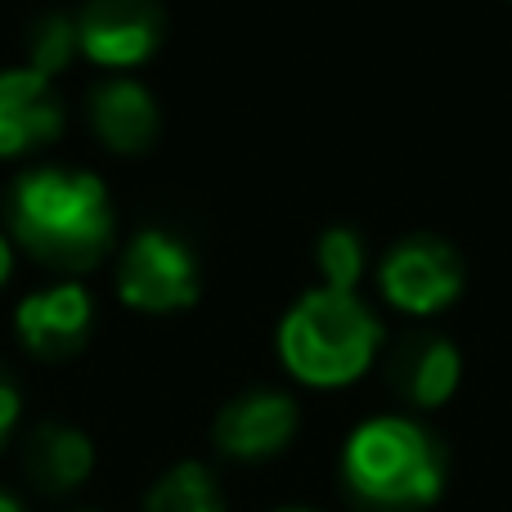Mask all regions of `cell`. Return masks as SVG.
<instances>
[{"mask_svg":"<svg viewBox=\"0 0 512 512\" xmlns=\"http://www.w3.org/2000/svg\"><path fill=\"white\" fill-rule=\"evenodd\" d=\"M113 225V198L95 171L32 167L9 185V234L54 270H90Z\"/></svg>","mask_w":512,"mask_h":512,"instance_id":"1","label":"cell"},{"mask_svg":"<svg viewBox=\"0 0 512 512\" xmlns=\"http://www.w3.org/2000/svg\"><path fill=\"white\" fill-rule=\"evenodd\" d=\"M382 346V324L355 292L315 288L283 315L279 360L301 387H351Z\"/></svg>","mask_w":512,"mask_h":512,"instance_id":"2","label":"cell"},{"mask_svg":"<svg viewBox=\"0 0 512 512\" xmlns=\"http://www.w3.org/2000/svg\"><path fill=\"white\" fill-rule=\"evenodd\" d=\"M342 477L373 508H427L441 499L445 468L436 441L418 423L396 414L369 418L342 450Z\"/></svg>","mask_w":512,"mask_h":512,"instance_id":"3","label":"cell"},{"mask_svg":"<svg viewBox=\"0 0 512 512\" xmlns=\"http://www.w3.org/2000/svg\"><path fill=\"white\" fill-rule=\"evenodd\" d=\"M117 292L126 306L149 310V315H171L189 310L198 301V261L176 234L144 230L126 243L117 261Z\"/></svg>","mask_w":512,"mask_h":512,"instance_id":"4","label":"cell"},{"mask_svg":"<svg viewBox=\"0 0 512 512\" xmlns=\"http://www.w3.org/2000/svg\"><path fill=\"white\" fill-rule=\"evenodd\" d=\"M382 297L405 315H436L463 292V261L441 239H405L378 270Z\"/></svg>","mask_w":512,"mask_h":512,"instance_id":"5","label":"cell"},{"mask_svg":"<svg viewBox=\"0 0 512 512\" xmlns=\"http://www.w3.org/2000/svg\"><path fill=\"white\" fill-rule=\"evenodd\" d=\"M162 41L158 0H86L77 14V45L99 68H140Z\"/></svg>","mask_w":512,"mask_h":512,"instance_id":"6","label":"cell"},{"mask_svg":"<svg viewBox=\"0 0 512 512\" xmlns=\"http://www.w3.org/2000/svg\"><path fill=\"white\" fill-rule=\"evenodd\" d=\"M90 324H95V306H90V292L81 283H54V288L32 292L18 301L14 315L23 346L45 360L77 355L90 337Z\"/></svg>","mask_w":512,"mask_h":512,"instance_id":"7","label":"cell"},{"mask_svg":"<svg viewBox=\"0 0 512 512\" xmlns=\"http://www.w3.org/2000/svg\"><path fill=\"white\" fill-rule=\"evenodd\" d=\"M63 104L54 95V81L36 68L0 72V158L36 149V144L59 140Z\"/></svg>","mask_w":512,"mask_h":512,"instance_id":"8","label":"cell"},{"mask_svg":"<svg viewBox=\"0 0 512 512\" xmlns=\"http://www.w3.org/2000/svg\"><path fill=\"white\" fill-rule=\"evenodd\" d=\"M212 436L230 459H270L297 436V400L283 391H248L221 409Z\"/></svg>","mask_w":512,"mask_h":512,"instance_id":"9","label":"cell"},{"mask_svg":"<svg viewBox=\"0 0 512 512\" xmlns=\"http://www.w3.org/2000/svg\"><path fill=\"white\" fill-rule=\"evenodd\" d=\"M90 122H95V135L108 144L113 153H144L158 140V104H153L149 86L131 77H117L108 86L95 90L90 99Z\"/></svg>","mask_w":512,"mask_h":512,"instance_id":"10","label":"cell"},{"mask_svg":"<svg viewBox=\"0 0 512 512\" xmlns=\"http://www.w3.org/2000/svg\"><path fill=\"white\" fill-rule=\"evenodd\" d=\"M95 468V445H90L86 432L63 423H45L32 432L27 441V477L36 481L50 495H68Z\"/></svg>","mask_w":512,"mask_h":512,"instance_id":"11","label":"cell"},{"mask_svg":"<svg viewBox=\"0 0 512 512\" xmlns=\"http://www.w3.org/2000/svg\"><path fill=\"white\" fill-rule=\"evenodd\" d=\"M459 378H463V355L454 351V342L445 337H427L418 342L409 355H400L396 364V382L414 405L423 409H436L459 391Z\"/></svg>","mask_w":512,"mask_h":512,"instance_id":"12","label":"cell"},{"mask_svg":"<svg viewBox=\"0 0 512 512\" xmlns=\"http://www.w3.org/2000/svg\"><path fill=\"white\" fill-rule=\"evenodd\" d=\"M144 512H225V504L212 472L189 459V463H176L167 477H158V486L144 499Z\"/></svg>","mask_w":512,"mask_h":512,"instance_id":"13","label":"cell"},{"mask_svg":"<svg viewBox=\"0 0 512 512\" xmlns=\"http://www.w3.org/2000/svg\"><path fill=\"white\" fill-rule=\"evenodd\" d=\"M315 265L324 274V288L333 292H355L364 279V243L355 230H324L319 234V248H315Z\"/></svg>","mask_w":512,"mask_h":512,"instance_id":"14","label":"cell"},{"mask_svg":"<svg viewBox=\"0 0 512 512\" xmlns=\"http://www.w3.org/2000/svg\"><path fill=\"white\" fill-rule=\"evenodd\" d=\"M77 50H81L77 45V18L45 14V18H36V27H32V59H27V68H36L41 77L54 81L72 63Z\"/></svg>","mask_w":512,"mask_h":512,"instance_id":"15","label":"cell"},{"mask_svg":"<svg viewBox=\"0 0 512 512\" xmlns=\"http://www.w3.org/2000/svg\"><path fill=\"white\" fill-rule=\"evenodd\" d=\"M18 409H23V400H18V391L9 387V378H0V441L9 436V427L18 423Z\"/></svg>","mask_w":512,"mask_h":512,"instance_id":"16","label":"cell"},{"mask_svg":"<svg viewBox=\"0 0 512 512\" xmlns=\"http://www.w3.org/2000/svg\"><path fill=\"white\" fill-rule=\"evenodd\" d=\"M9 270H14V243H9L5 234H0V288H5Z\"/></svg>","mask_w":512,"mask_h":512,"instance_id":"17","label":"cell"},{"mask_svg":"<svg viewBox=\"0 0 512 512\" xmlns=\"http://www.w3.org/2000/svg\"><path fill=\"white\" fill-rule=\"evenodd\" d=\"M0 512H23V508H18L14 495H5V490H0Z\"/></svg>","mask_w":512,"mask_h":512,"instance_id":"18","label":"cell"},{"mask_svg":"<svg viewBox=\"0 0 512 512\" xmlns=\"http://www.w3.org/2000/svg\"><path fill=\"white\" fill-rule=\"evenodd\" d=\"M279 512H310V508H279Z\"/></svg>","mask_w":512,"mask_h":512,"instance_id":"19","label":"cell"}]
</instances>
